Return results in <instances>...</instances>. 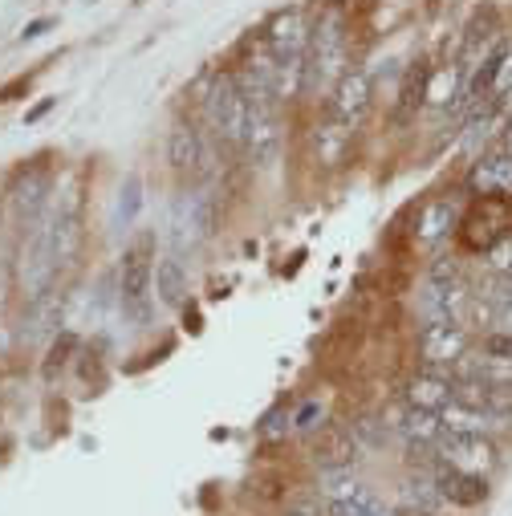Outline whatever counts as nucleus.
Segmentation results:
<instances>
[{
    "label": "nucleus",
    "mask_w": 512,
    "mask_h": 516,
    "mask_svg": "<svg viewBox=\"0 0 512 516\" xmlns=\"http://www.w3.org/2000/svg\"><path fill=\"white\" fill-rule=\"evenodd\" d=\"M350 21L342 9H322L313 17V41L305 53V94L334 90L350 70Z\"/></svg>",
    "instance_id": "obj_1"
},
{
    "label": "nucleus",
    "mask_w": 512,
    "mask_h": 516,
    "mask_svg": "<svg viewBox=\"0 0 512 516\" xmlns=\"http://www.w3.org/2000/svg\"><path fill=\"white\" fill-rule=\"evenodd\" d=\"M118 301H122V313L131 317L135 326H147L151 321V305H155V236L151 232H143L139 240H131L122 248Z\"/></svg>",
    "instance_id": "obj_2"
},
{
    "label": "nucleus",
    "mask_w": 512,
    "mask_h": 516,
    "mask_svg": "<svg viewBox=\"0 0 512 516\" xmlns=\"http://www.w3.org/2000/svg\"><path fill=\"white\" fill-rule=\"evenodd\" d=\"M200 110H204V122L208 131L228 143V147H240L244 143V126H248V98L236 82L232 70H216L204 78L200 86Z\"/></svg>",
    "instance_id": "obj_3"
},
{
    "label": "nucleus",
    "mask_w": 512,
    "mask_h": 516,
    "mask_svg": "<svg viewBox=\"0 0 512 516\" xmlns=\"http://www.w3.org/2000/svg\"><path fill=\"white\" fill-rule=\"evenodd\" d=\"M370 106H374V78H370V70L350 66V70L338 78V86L330 90V98H326V118H330L334 126H342L346 135H354L358 126L366 122Z\"/></svg>",
    "instance_id": "obj_4"
},
{
    "label": "nucleus",
    "mask_w": 512,
    "mask_h": 516,
    "mask_svg": "<svg viewBox=\"0 0 512 516\" xmlns=\"http://www.w3.org/2000/svg\"><path fill=\"white\" fill-rule=\"evenodd\" d=\"M216 228V200L204 191H183L171 204V244L175 252L200 248Z\"/></svg>",
    "instance_id": "obj_5"
},
{
    "label": "nucleus",
    "mask_w": 512,
    "mask_h": 516,
    "mask_svg": "<svg viewBox=\"0 0 512 516\" xmlns=\"http://www.w3.org/2000/svg\"><path fill=\"white\" fill-rule=\"evenodd\" d=\"M435 456L443 464L476 472V476H492L500 468V447L492 443V435H452V431H443V439L435 443Z\"/></svg>",
    "instance_id": "obj_6"
},
{
    "label": "nucleus",
    "mask_w": 512,
    "mask_h": 516,
    "mask_svg": "<svg viewBox=\"0 0 512 516\" xmlns=\"http://www.w3.org/2000/svg\"><path fill=\"white\" fill-rule=\"evenodd\" d=\"M167 163L179 175H187V179H208L216 171V159H212L208 139L191 122H175L171 126V135H167Z\"/></svg>",
    "instance_id": "obj_7"
},
{
    "label": "nucleus",
    "mask_w": 512,
    "mask_h": 516,
    "mask_svg": "<svg viewBox=\"0 0 512 516\" xmlns=\"http://www.w3.org/2000/svg\"><path fill=\"white\" fill-rule=\"evenodd\" d=\"M419 354L427 370H452L456 358L468 354V330L464 321H427L419 330Z\"/></svg>",
    "instance_id": "obj_8"
},
{
    "label": "nucleus",
    "mask_w": 512,
    "mask_h": 516,
    "mask_svg": "<svg viewBox=\"0 0 512 516\" xmlns=\"http://www.w3.org/2000/svg\"><path fill=\"white\" fill-rule=\"evenodd\" d=\"M261 37L273 49V57H305L309 41H313V17H309V9H281L265 25Z\"/></svg>",
    "instance_id": "obj_9"
},
{
    "label": "nucleus",
    "mask_w": 512,
    "mask_h": 516,
    "mask_svg": "<svg viewBox=\"0 0 512 516\" xmlns=\"http://www.w3.org/2000/svg\"><path fill=\"white\" fill-rule=\"evenodd\" d=\"M362 456V439L354 427H342V423H326L322 431L313 435V464L322 472H342V468H354Z\"/></svg>",
    "instance_id": "obj_10"
},
{
    "label": "nucleus",
    "mask_w": 512,
    "mask_h": 516,
    "mask_svg": "<svg viewBox=\"0 0 512 516\" xmlns=\"http://www.w3.org/2000/svg\"><path fill=\"white\" fill-rule=\"evenodd\" d=\"M431 484H435V492H439L443 504H456V508H476V504L488 500V476L452 468V464H443V460L431 464Z\"/></svg>",
    "instance_id": "obj_11"
},
{
    "label": "nucleus",
    "mask_w": 512,
    "mask_h": 516,
    "mask_svg": "<svg viewBox=\"0 0 512 516\" xmlns=\"http://www.w3.org/2000/svg\"><path fill=\"white\" fill-rule=\"evenodd\" d=\"M460 200L456 196H435V200H427L423 208H419V216H415V244L419 248H435L443 236H452L456 228H460Z\"/></svg>",
    "instance_id": "obj_12"
},
{
    "label": "nucleus",
    "mask_w": 512,
    "mask_h": 516,
    "mask_svg": "<svg viewBox=\"0 0 512 516\" xmlns=\"http://www.w3.org/2000/svg\"><path fill=\"white\" fill-rule=\"evenodd\" d=\"M456 399V378L443 370H419L407 378V407H423V411H443Z\"/></svg>",
    "instance_id": "obj_13"
},
{
    "label": "nucleus",
    "mask_w": 512,
    "mask_h": 516,
    "mask_svg": "<svg viewBox=\"0 0 512 516\" xmlns=\"http://www.w3.org/2000/svg\"><path fill=\"white\" fill-rule=\"evenodd\" d=\"M439 423H443V431H452V435H492L496 427H504V419H496L492 411L468 407L460 399H452L439 411Z\"/></svg>",
    "instance_id": "obj_14"
},
{
    "label": "nucleus",
    "mask_w": 512,
    "mask_h": 516,
    "mask_svg": "<svg viewBox=\"0 0 512 516\" xmlns=\"http://www.w3.org/2000/svg\"><path fill=\"white\" fill-rule=\"evenodd\" d=\"M155 297H159V305H183V297H187V265L179 261V252H171V256H163V261L155 265Z\"/></svg>",
    "instance_id": "obj_15"
},
{
    "label": "nucleus",
    "mask_w": 512,
    "mask_h": 516,
    "mask_svg": "<svg viewBox=\"0 0 512 516\" xmlns=\"http://www.w3.org/2000/svg\"><path fill=\"white\" fill-rule=\"evenodd\" d=\"M399 435L411 443V447H435L443 439V423H439V411H423V407H407L403 419L395 423Z\"/></svg>",
    "instance_id": "obj_16"
},
{
    "label": "nucleus",
    "mask_w": 512,
    "mask_h": 516,
    "mask_svg": "<svg viewBox=\"0 0 512 516\" xmlns=\"http://www.w3.org/2000/svg\"><path fill=\"white\" fill-rule=\"evenodd\" d=\"M452 98H460V66H431L427 86H423V102L452 106Z\"/></svg>",
    "instance_id": "obj_17"
},
{
    "label": "nucleus",
    "mask_w": 512,
    "mask_h": 516,
    "mask_svg": "<svg viewBox=\"0 0 512 516\" xmlns=\"http://www.w3.org/2000/svg\"><path fill=\"white\" fill-rule=\"evenodd\" d=\"M346 147H350V135L342 131V126H334L330 118L313 131V151H317V159H322L326 167H338L342 155H346Z\"/></svg>",
    "instance_id": "obj_18"
},
{
    "label": "nucleus",
    "mask_w": 512,
    "mask_h": 516,
    "mask_svg": "<svg viewBox=\"0 0 512 516\" xmlns=\"http://www.w3.org/2000/svg\"><path fill=\"white\" fill-rule=\"evenodd\" d=\"M45 191H49V179H45L41 171H29V179H25V183H17V196H13V204H17L21 220H33V216L41 212V204H45Z\"/></svg>",
    "instance_id": "obj_19"
},
{
    "label": "nucleus",
    "mask_w": 512,
    "mask_h": 516,
    "mask_svg": "<svg viewBox=\"0 0 512 516\" xmlns=\"http://www.w3.org/2000/svg\"><path fill=\"white\" fill-rule=\"evenodd\" d=\"M427 285H464V261H460V252H439L431 269H427Z\"/></svg>",
    "instance_id": "obj_20"
},
{
    "label": "nucleus",
    "mask_w": 512,
    "mask_h": 516,
    "mask_svg": "<svg viewBox=\"0 0 512 516\" xmlns=\"http://www.w3.org/2000/svg\"><path fill=\"white\" fill-rule=\"evenodd\" d=\"M143 208V179L139 175H126L122 191H118V228H131L135 216Z\"/></svg>",
    "instance_id": "obj_21"
},
{
    "label": "nucleus",
    "mask_w": 512,
    "mask_h": 516,
    "mask_svg": "<svg viewBox=\"0 0 512 516\" xmlns=\"http://www.w3.org/2000/svg\"><path fill=\"white\" fill-rule=\"evenodd\" d=\"M326 423H330V411H326V403H317V399H305L293 411V431H301V435H317Z\"/></svg>",
    "instance_id": "obj_22"
},
{
    "label": "nucleus",
    "mask_w": 512,
    "mask_h": 516,
    "mask_svg": "<svg viewBox=\"0 0 512 516\" xmlns=\"http://www.w3.org/2000/svg\"><path fill=\"white\" fill-rule=\"evenodd\" d=\"M281 516H326V500H322V492H297L285 500Z\"/></svg>",
    "instance_id": "obj_23"
},
{
    "label": "nucleus",
    "mask_w": 512,
    "mask_h": 516,
    "mask_svg": "<svg viewBox=\"0 0 512 516\" xmlns=\"http://www.w3.org/2000/svg\"><path fill=\"white\" fill-rule=\"evenodd\" d=\"M484 265H488L496 277H508V273H512V232H504V236L484 252Z\"/></svg>",
    "instance_id": "obj_24"
},
{
    "label": "nucleus",
    "mask_w": 512,
    "mask_h": 516,
    "mask_svg": "<svg viewBox=\"0 0 512 516\" xmlns=\"http://www.w3.org/2000/svg\"><path fill=\"white\" fill-rule=\"evenodd\" d=\"M480 354H484V358H492V362H512V338H508V334L488 330V334L480 338Z\"/></svg>",
    "instance_id": "obj_25"
},
{
    "label": "nucleus",
    "mask_w": 512,
    "mask_h": 516,
    "mask_svg": "<svg viewBox=\"0 0 512 516\" xmlns=\"http://www.w3.org/2000/svg\"><path fill=\"white\" fill-rule=\"evenodd\" d=\"M74 350H78V338H74V334H61V338L53 342V350H49V362H45V374H53V370H61V366H66Z\"/></svg>",
    "instance_id": "obj_26"
},
{
    "label": "nucleus",
    "mask_w": 512,
    "mask_h": 516,
    "mask_svg": "<svg viewBox=\"0 0 512 516\" xmlns=\"http://www.w3.org/2000/svg\"><path fill=\"white\" fill-rule=\"evenodd\" d=\"M488 330H496V334H508L512 338V305H492V326Z\"/></svg>",
    "instance_id": "obj_27"
},
{
    "label": "nucleus",
    "mask_w": 512,
    "mask_h": 516,
    "mask_svg": "<svg viewBox=\"0 0 512 516\" xmlns=\"http://www.w3.org/2000/svg\"><path fill=\"white\" fill-rule=\"evenodd\" d=\"M53 25H57V17H37V21H29V25H25V41H33V37L49 33Z\"/></svg>",
    "instance_id": "obj_28"
},
{
    "label": "nucleus",
    "mask_w": 512,
    "mask_h": 516,
    "mask_svg": "<svg viewBox=\"0 0 512 516\" xmlns=\"http://www.w3.org/2000/svg\"><path fill=\"white\" fill-rule=\"evenodd\" d=\"M492 301H500V305H512V277H500V281H496V293H492Z\"/></svg>",
    "instance_id": "obj_29"
},
{
    "label": "nucleus",
    "mask_w": 512,
    "mask_h": 516,
    "mask_svg": "<svg viewBox=\"0 0 512 516\" xmlns=\"http://www.w3.org/2000/svg\"><path fill=\"white\" fill-rule=\"evenodd\" d=\"M49 110H53V98H41V102H37V106L25 114V122H37V118H45Z\"/></svg>",
    "instance_id": "obj_30"
},
{
    "label": "nucleus",
    "mask_w": 512,
    "mask_h": 516,
    "mask_svg": "<svg viewBox=\"0 0 512 516\" xmlns=\"http://www.w3.org/2000/svg\"><path fill=\"white\" fill-rule=\"evenodd\" d=\"M395 516H447V512H439V508H399Z\"/></svg>",
    "instance_id": "obj_31"
},
{
    "label": "nucleus",
    "mask_w": 512,
    "mask_h": 516,
    "mask_svg": "<svg viewBox=\"0 0 512 516\" xmlns=\"http://www.w3.org/2000/svg\"><path fill=\"white\" fill-rule=\"evenodd\" d=\"M21 90H25V78H21V82H13V86H5V90H0V102H9V98H13V94H21Z\"/></svg>",
    "instance_id": "obj_32"
},
{
    "label": "nucleus",
    "mask_w": 512,
    "mask_h": 516,
    "mask_svg": "<svg viewBox=\"0 0 512 516\" xmlns=\"http://www.w3.org/2000/svg\"><path fill=\"white\" fill-rule=\"evenodd\" d=\"M496 110H500V114H504V118H512V90H508V94H504V98H500V102H496Z\"/></svg>",
    "instance_id": "obj_33"
},
{
    "label": "nucleus",
    "mask_w": 512,
    "mask_h": 516,
    "mask_svg": "<svg viewBox=\"0 0 512 516\" xmlns=\"http://www.w3.org/2000/svg\"><path fill=\"white\" fill-rule=\"evenodd\" d=\"M500 147H508V151H512V118L504 122V139H500Z\"/></svg>",
    "instance_id": "obj_34"
}]
</instances>
